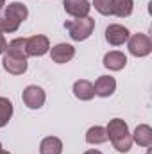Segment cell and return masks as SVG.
Here are the masks:
<instances>
[{
  "mask_svg": "<svg viewBox=\"0 0 152 154\" xmlns=\"http://www.w3.org/2000/svg\"><path fill=\"white\" fill-rule=\"evenodd\" d=\"M74 95L79 100H91L95 97V88L90 81L86 79H79L74 82Z\"/></svg>",
  "mask_w": 152,
  "mask_h": 154,
  "instance_id": "cell-13",
  "label": "cell"
},
{
  "mask_svg": "<svg viewBox=\"0 0 152 154\" xmlns=\"http://www.w3.org/2000/svg\"><path fill=\"white\" fill-rule=\"evenodd\" d=\"M129 36H131L129 29L123 27V25H120V23H111V25L106 27V41L109 45H113V47L123 45L129 39Z\"/></svg>",
  "mask_w": 152,
  "mask_h": 154,
  "instance_id": "cell-8",
  "label": "cell"
},
{
  "mask_svg": "<svg viewBox=\"0 0 152 154\" xmlns=\"http://www.w3.org/2000/svg\"><path fill=\"white\" fill-rule=\"evenodd\" d=\"M106 133H108V140H111L113 147L118 152H129L131 151V145H132V136L129 133V125L122 120V118H113L109 120L108 127H106Z\"/></svg>",
  "mask_w": 152,
  "mask_h": 154,
  "instance_id": "cell-2",
  "label": "cell"
},
{
  "mask_svg": "<svg viewBox=\"0 0 152 154\" xmlns=\"http://www.w3.org/2000/svg\"><path fill=\"white\" fill-rule=\"evenodd\" d=\"M13 116V102L5 97H0V127H4Z\"/></svg>",
  "mask_w": 152,
  "mask_h": 154,
  "instance_id": "cell-19",
  "label": "cell"
},
{
  "mask_svg": "<svg viewBox=\"0 0 152 154\" xmlns=\"http://www.w3.org/2000/svg\"><path fill=\"white\" fill-rule=\"evenodd\" d=\"M132 142H136L140 147H150L152 145V127L147 124H140L134 129Z\"/></svg>",
  "mask_w": 152,
  "mask_h": 154,
  "instance_id": "cell-14",
  "label": "cell"
},
{
  "mask_svg": "<svg viewBox=\"0 0 152 154\" xmlns=\"http://www.w3.org/2000/svg\"><path fill=\"white\" fill-rule=\"evenodd\" d=\"M0 151H2V143H0Z\"/></svg>",
  "mask_w": 152,
  "mask_h": 154,
  "instance_id": "cell-25",
  "label": "cell"
},
{
  "mask_svg": "<svg viewBox=\"0 0 152 154\" xmlns=\"http://www.w3.org/2000/svg\"><path fill=\"white\" fill-rule=\"evenodd\" d=\"M0 154H11V152H7V151H4V149H2V151H0Z\"/></svg>",
  "mask_w": 152,
  "mask_h": 154,
  "instance_id": "cell-24",
  "label": "cell"
},
{
  "mask_svg": "<svg viewBox=\"0 0 152 154\" xmlns=\"http://www.w3.org/2000/svg\"><path fill=\"white\" fill-rule=\"evenodd\" d=\"M102 63H104L106 68H109V70H113V72H118V70H123V68H125V65H127V56H125L123 52L111 50V52H108V54L104 56Z\"/></svg>",
  "mask_w": 152,
  "mask_h": 154,
  "instance_id": "cell-12",
  "label": "cell"
},
{
  "mask_svg": "<svg viewBox=\"0 0 152 154\" xmlns=\"http://www.w3.org/2000/svg\"><path fill=\"white\" fill-rule=\"evenodd\" d=\"M4 5H5V0H0V9H2Z\"/></svg>",
  "mask_w": 152,
  "mask_h": 154,
  "instance_id": "cell-23",
  "label": "cell"
},
{
  "mask_svg": "<svg viewBox=\"0 0 152 154\" xmlns=\"http://www.w3.org/2000/svg\"><path fill=\"white\" fill-rule=\"evenodd\" d=\"M63 7L65 11L74 16V18H84L90 14L91 4L88 0H63Z\"/></svg>",
  "mask_w": 152,
  "mask_h": 154,
  "instance_id": "cell-10",
  "label": "cell"
},
{
  "mask_svg": "<svg viewBox=\"0 0 152 154\" xmlns=\"http://www.w3.org/2000/svg\"><path fill=\"white\" fill-rule=\"evenodd\" d=\"M93 88H95V95L106 99V97H111L114 93V90H116V81H114V77H111V75H100L95 81Z\"/></svg>",
  "mask_w": 152,
  "mask_h": 154,
  "instance_id": "cell-11",
  "label": "cell"
},
{
  "mask_svg": "<svg viewBox=\"0 0 152 154\" xmlns=\"http://www.w3.org/2000/svg\"><path fill=\"white\" fill-rule=\"evenodd\" d=\"M127 48H129V54L134 56V57H145L152 52V41L147 34H132L127 39Z\"/></svg>",
  "mask_w": 152,
  "mask_h": 154,
  "instance_id": "cell-4",
  "label": "cell"
},
{
  "mask_svg": "<svg viewBox=\"0 0 152 154\" xmlns=\"http://www.w3.org/2000/svg\"><path fill=\"white\" fill-rule=\"evenodd\" d=\"M29 16V9L22 2H11L0 13V32H16L20 23L25 22Z\"/></svg>",
  "mask_w": 152,
  "mask_h": 154,
  "instance_id": "cell-1",
  "label": "cell"
},
{
  "mask_svg": "<svg viewBox=\"0 0 152 154\" xmlns=\"http://www.w3.org/2000/svg\"><path fill=\"white\" fill-rule=\"evenodd\" d=\"M22 100H23V104H25L29 109H39V108L45 104V100H47L45 90L39 88V86H36V84H31V86H27V88L23 90Z\"/></svg>",
  "mask_w": 152,
  "mask_h": 154,
  "instance_id": "cell-5",
  "label": "cell"
},
{
  "mask_svg": "<svg viewBox=\"0 0 152 154\" xmlns=\"http://www.w3.org/2000/svg\"><path fill=\"white\" fill-rule=\"evenodd\" d=\"M65 27H66L70 38L74 39V41H84V39H88L93 34V31H95V20L90 18V16L75 18L72 22H66Z\"/></svg>",
  "mask_w": 152,
  "mask_h": 154,
  "instance_id": "cell-3",
  "label": "cell"
},
{
  "mask_svg": "<svg viewBox=\"0 0 152 154\" xmlns=\"http://www.w3.org/2000/svg\"><path fill=\"white\" fill-rule=\"evenodd\" d=\"M86 142L90 145H100V143H106L108 142V133H106V127L102 125H93L86 131Z\"/></svg>",
  "mask_w": 152,
  "mask_h": 154,
  "instance_id": "cell-16",
  "label": "cell"
},
{
  "mask_svg": "<svg viewBox=\"0 0 152 154\" xmlns=\"http://www.w3.org/2000/svg\"><path fill=\"white\" fill-rule=\"evenodd\" d=\"M25 47H27V56L41 57V56H45L50 50V41H48L47 36H43V34H36V36L27 38Z\"/></svg>",
  "mask_w": 152,
  "mask_h": 154,
  "instance_id": "cell-7",
  "label": "cell"
},
{
  "mask_svg": "<svg viewBox=\"0 0 152 154\" xmlns=\"http://www.w3.org/2000/svg\"><path fill=\"white\" fill-rule=\"evenodd\" d=\"M113 4H114V0H93L91 5H93L100 14L109 16V14H113Z\"/></svg>",
  "mask_w": 152,
  "mask_h": 154,
  "instance_id": "cell-20",
  "label": "cell"
},
{
  "mask_svg": "<svg viewBox=\"0 0 152 154\" xmlns=\"http://www.w3.org/2000/svg\"><path fill=\"white\" fill-rule=\"evenodd\" d=\"M63 152V142L57 136H47L39 143V154H61Z\"/></svg>",
  "mask_w": 152,
  "mask_h": 154,
  "instance_id": "cell-15",
  "label": "cell"
},
{
  "mask_svg": "<svg viewBox=\"0 0 152 154\" xmlns=\"http://www.w3.org/2000/svg\"><path fill=\"white\" fill-rule=\"evenodd\" d=\"M4 70L11 75H23L27 72V57L22 56H14L11 52H4V59H2Z\"/></svg>",
  "mask_w": 152,
  "mask_h": 154,
  "instance_id": "cell-6",
  "label": "cell"
},
{
  "mask_svg": "<svg viewBox=\"0 0 152 154\" xmlns=\"http://www.w3.org/2000/svg\"><path fill=\"white\" fill-rule=\"evenodd\" d=\"M48 52H50L52 61H54V63H59V65H65V63L72 61L74 56H75V48H74V45H70V43H57V45H54Z\"/></svg>",
  "mask_w": 152,
  "mask_h": 154,
  "instance_id": "cell-9",
  "label": "cell"
},
{
  "mask_svg": "<svg viewBox=\"0 0 152 154\" xmlns=\"http://www.w3.org/2000/svg\"><path fill=\"white\" fill-rule=\"evenodd\" d=\"M84 154H102L100 151H97V149H90V151H86Z\"/></svg>",
  "mask_w": 152,
  "mask_h": 154,
  "instance_id": "cell-22",
  "label": "cell"
},
{
  "mask_svg": "<svg viewBox=\"0 0 152 154\" xmlns=\"http://www.w3.org/2000/svg\"><path fill=\"white\" fill-rule=\"evenodd\" d=\"M25 43H27V38H14L9 45H7V50H5V52H11V54H14V56H22V57H29V56H27V47H25Z\"/></svg>",
  "mask_w": 152,
  "mask_h": 154,
  "instance_id": "cell-18",
  "label": "cell"
},
{
  "mask_svg": "<svg viewBox=\"0 0 152 154\" xmlns=\"http://www.w3.org/2000/svg\"><path fill=\"white\" fill-rule=\"evenodd\" d=\"M134 11V2L132 0H114L113 4V14L118 18H127Z\"/></svg>",
  "mask_w": 152,
  "mask_h": 154,
  "instance_id": "cell-17",
  "label": "cell"
},
{
  "mask_svg": "<svg viewBox=\"0 0 152 154\" xmlns=\"http://www.w3.org/2000/svg\"><path fill=\"white\" fill-rule=\"evenodd\" d=\"M7 50V41H5V38H4V34L0 32V54H4Z\"/></svg>",
  "mask_w": 152,
  "mask_h": 154,
  "instance_id": "cell-21",
  "label": "cell"
}]
</instances>
